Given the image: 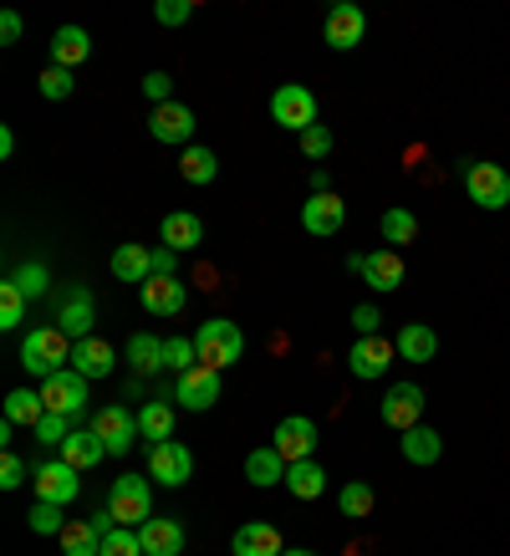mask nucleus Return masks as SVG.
<instances>
[{
  "mask_svg": "<svg viewBox=\"0 0 510 556\" xmlns=\"http://www.w3.org/2000/svg\"><path fill=\"white\" fill-rule=\"evenodd\" d=\"M11 149H16V134H11V128H0V159H11Z\"/></svg>",
  "mask_w": 510,
  "mask_h": 556,
  "instance_id": "obj_52",
  "label": "nucleus"
},
{
  "mask_svg": "<svg viewBox=\"0 0 510 556\" xmlns=\"http://www.w3.org/2000/svg\"><path fill=\"white\" fill-rule=\"evenodd\" d=\"M92 429H98V439L102 444H107V450H113V455H128V450H133L138 444V434H143V429H138V414H128V408H102L98 419H92Z\"/></svg>",
  "mask_w": 510,
  "mask_h": 556,
  "instance_id": "obj_16",
  "label": "nucleus"
},
{
  "mask_svg": "<svg viewBox=\"0 0 510 556\" xmlns=\"http://www.w3.org/2000/svg\"><path fill=\"white\" fill-rule=\"evenodd\" d=\"M62 510H67V506H51V501H36V506H31V531H36V536H62V531H67V521H62Z\"/></svg>",
  "mask_w": 510,
  "mask_h": 556,
  "instance_id": "obj_40",
  "label": "nucleus"
},
{
  "mask_svg": "<svg viewBox=\"0 0 510 556\" xmlns=\"http://www.w3.org/2000/svg\"><path fill=\"white\" fill-rule=\"evenodd\" d=\"M302 153H306V159H327V153H332V134H327L322 123L302 134Z\"/></svg>",
  "mask_w": 510,
  "mask_h": 556,
  "instance_id": "obj_49",
  "label": "nucleus"
},
{
  "mask_svg": "<svg viewBox=\"0 0 510 556\" xmlns=\"http://www.w3.org/2000/svg\"><path fill=\"white\" fill-rule=\"evenodd\" d=\"M286 490L296 501H317L327 490V470L317 459H296V465H286Z\"/></svg>",
  "mask_w": 510,
  "mask_h": 556,
  "instance_id": "obj_30",
  "label": "nucleus"
},
{
  "mask_svg": "<svg viewBox=\"0 0 510 556\" xmlns=\"http://www.w3.org/2000/svg\"><path fill=\"white\" fill-rule=\"evenodd\" d=\"M459 174H464L470 204H480V210H506L510 204V174L500 169V164H475V159H464Z\"/></svg>",
  "mask_w": 510,
  "mask_h": 556,
  "instance_id": "obj_3",
  "label": "nucleus"
},
{
  "mask_svg": "<svg viewBox=\"0 0 510 556\" xmlns=\"http://www.w3.org/2000/svg\"><path fill=\"white\" fill-rule=\"evenodd\" d=\"M184 306H189V287L179 276H153L143 287V312H153V317H179Z\"/></svg>",
  "mask_w": 510,
  "mask_h": 556,
  "instance_id": "obj_18",
  "label": "nucleus"
},
{
  "mask_svg": "<svg viewBox=\"0 0 510 556\" xmlns=\"http://www.w3.org/2000/svg\"><path fill=\"white\" fill-rule=\"evenodd\" d=\"M342 219H347V204H342V194H311V200L302 204V225H306V236H337L342 230Z\"/></svg>",
  "mask_w": 510,
  "mask_h": 556,
  "instance_id": "obj_17",
  "label": "nucleus"
},
{
  "mask_svg": "<svg viewBox=\"0 0 510 556\" xmlns=\"http://www.w3.org/2000/svg\"><path fill=\"white\" fill-rule=\"evenodd\" d=\"M138 541H143V556H179L184 552V526L169 521V516H153V521L138 526Z\"/></svg>",
  "mask_w": 510,
  "mask_h": 556,
  "instance_id": "obj_19",
  "label": "nucleus"
},
{
  "mask_svg": "<svg viewBox=\"0 0 510 556\" xmlns=\"http://www.w3.org/2000/svg\"><path fill=\"white\" fill-rule=\"evenodd\" d=\"M113 276H118V281H128V287H149V281H153V251L133 245V240H128V245H118V251H113Z\"/></svg>",
  "mask_w": 510,
  "mask_h": 556,
  "instance_id": "obj_23",
  "label": "nucleus"
},
{
  "mask_svg": "<svg viewBox=\"0 0 510 556\" xmlns=\"http://www.w3.org/2000/svg\"><path fill=\"white\" fill-rule=\"evenodd\" d=\"M281 556H317V552H302V546H286V552Z\"/></svg>",
  "mask_w": 510,
  "mask_h": 556,
  "instance_id": "obj_53",
  "label": "nucleus"
},
{
  "mask_svg": "<svg viewBox=\"0 0 510 556\" xmlns=\"http://www.w3.org/2000/svg\"><path fill=\"white\" fill-rule=\"evenodd\" d=\"M398 450H404L408 465H439L444 439H439V429H429V424H419V429H408V434H398Z\"/></svg>",
  "mask_w": 510,
  "mask_h": 556,
  "instance_id": "obj_26",
  "label": "nucleus"
},
{
  "mask_svg": "<svg viewBox=\"0 0 510 556\" xmlns=\"http://www.w3.org/2000/svg\"><path fill=\"white\" fill-rule=\"evenodd\" d=\"M62 552L67 556H102V536L92 531V521H67V531H62Z\"/></svg>",
  "mask_w": 510,
  "mask_h": 556,
  "instance_id": "obj_36",
  "label": "nucleus"
},
{
  "mask_svg": "<svg viewBox=\"0 0 510 556\" xmlns=\"http://www.w3.org/2000/svg\"><path fill=\"white\" fill-rule=\"evenodd\" d=\"M347 270H357L362 281L373 291H398L404 287V261H398V251H353L347 255Z\"/></svg>",
  "mask_w": 510,
  "mask_h": 556,
  "instance_id": "obj_10",
  "label": "nucleus"
},
{
  "mask_svg": "<svg viewBox=\"0 0 510 556\" xmlns=\"http://www.w3.org/2000/svg\"><path fill=\"white\" fill-rule=\"evenodd\" d=\"M179 174H184L189 185H209V179L220 174V159L209 149H200V143H189V149L179 153Z\"/></svg>",
  "mask_w": 510,
  "mask_h": 556,
  "instance_id": "obj_33",
  "label": "nucleus"
},
{
  "mask_svg": "<svg viewBox=\"0 0 510 556\" xmlns=\"http://www.w3.org/2000/svg\"><path fill=\"white\" fill-rule=\"evenodd\" d=\"M113 363H118V353H113V348H107L102 338L72 342V368L82 372L87 383H92V378H107V372H113Z\"/></svg>",
  "mask_w": 510,
  "mask_h": 556,
  "instance_id": "obj_21",
  "label": "nucleus"
},
{
  "mask_svg": "<svg viewBox=\"0 0 510 556\" xmlns=\"http://www.w3.org/2000/svg\"><path fill=\"white\" fill-rule=\"evenodd\" d=\"M149 134L158 138V143L189 149V143H194V108H184V102H164V108H149Z\"/></svg>",
  "mask_w": 510,
  "mask_h": 556,
  "instance_id": "obj_12",
  "label": "nucleus"
},
{
  "mask_svg": "<svg viewBox=\"0 0 510 556\" xmlns=\"http://www.w3.org/2000/svg\"><path fill=\"white\" fill-rule=\"evenodd\" d=\"M107 510H113L118 526H133V531L143 521H153L149 480H143V475H118V480H113V495H107Z\"/></svg>",
  "mask_w": 510,
  "mask_h": 556,
  "instance_id": "obj_4",
  "label": "nucleus"
},
{
  "mask_svg": "<svg viewBox=\"0 0 510 556\" xmlns=\"http://www.w3.org/2000/svg\"><path fill=\"white\" fill-rule=\"evenodd\" d=\"M31 434L41 439V444H51V450H62V444L72 439V419H67V414H47V419L36 424Z\"/></svg>",
  "mask_w": 510,
  "mask_h": 556,
  "instance_id": "obj_43",
  "label": "nucleus"
},
{
  "mask_svg": "<svg viewBox=\"0 0 510 556\" xmlns=\"http://www.w3.org/2000/svg\"><path fill=\"white\" fill-rule=\"evenodd\" d=\"M276 455L286 459V465H296V459H311L317 455V424L306 419V414H291V419L276 424Z\"/></svg>",
  "mask_w": 510,
  "mask_h": 556,
  "instance_id": "obj_14",
  "label": "nucleus"
},
{
  "mask_svg": "<svg viewBox=\"0 0 510 556\" xmlns=\"http://www.w3.org/2000/svg\"><path fill=\"white\" fill-rule=\"evenodd\" d=\"M245 480L260 490L271 485H286V459L276 455V444H266V450H251V459H245Z\"/></svg>",
  "mask_w": 510,
  "mask_h": 556,
  "instance_id": "obj_29",
  "label": "nucleus"
},
{
  "mask_svg": "<svg viewBox=\"0 0 510 556\" xmlns=\"http://www.w3.org/2000/svg\"><path fill=\"white\" fill-rule=\"evenodd\" d=\"M393 357H398V348L388 338H357L353 353H347V368H353V378L373 383V378H383L393 368Z\"/></svg>",
  "mask_w": 510,
  "mask_h": 556,
  "instance_id": "obj_15",
  "label": "nucleus"
},
{
  "mask_svg": "<svg viewBox=\"0 0 510 556\" xmlns=\"http://www.w3.org/2000/svg\"><path fill=\"white\" fill-rule=\"evenodd\" d=\"M21 480H26V459L21 455H0V490H21Z\"/></svg>",
  "mask_w": 510,
  "mask_h": 556,
  "instance_id": "obj_48",
  "label": "nucleus"
},
{
  "mask_svg": "<svg viewBox=\"0 0 510 556\" xmlns=\"http://www.w3.org/2000/svg\"><path fill=\"white\" fill-rule=\"evenodd\" d=\"M102 455H107V444L98 439V429H72V439L62 444V459L72 470H92V465H102Z\"/></svg>",
  "mask_w": 510,
  "mask_h": 556,
  "instance_id": "obj_28",
  "label": "nucleus"
},
{
  "mask_svg": "<svg viewBox=\"0 0 510 556\" xmlns=\"http://www.w3.org/2000/svg\"><path fill=\"white\" fill-rule=\"evenodd\" d=\"M21 368L47 383L51 372L72 368V338L62 332V327H31L26 342H21Z\"/></svg>",
  "mask_w": 510,
  "mask_h": 556,
  "instance_id": "obj_1",
  "label": "nucleus"
},
{
  "mask_svg": "<svg viewBox=\"0 0 510 556\" xmlns=\"http://www.w3.org/2000/svg\"><path fill=\"white\" fill-rule=\"evenodd\" d=\"M158 236H164V245H169V251H194V245L204 240V225H200V215H189V210H174V215H164Z\"/></svg>",
  "mask_w": 510,
  "mask_h": 556,
  "instance_id": "obj_27",
  "label": "nucleus"
},
{
  "mask_svg": "<svg viewBox=\"0 0 510 556\" xmlns=\"http://www.w3.org/2000/svg\"><path fill=\"white\" fill-rule=\"evenodd\" d=\"M174 92V83H169V72H149V77H143V98L153 102V108H164V102H174L169 98Z\"/></svg>",
  "mask_w": 510,
  "mask_h": 556,
  "instance_id": "obj_47",
  "label": "nucleus"
},
{
  "mask_svg": "<svg viewBox=\"0 0 510 556\" xmlns=\"http://www.w3.org/2000/svg\"><path fill=\"white\" fill-rule=\"evenodd\" d=\"M87 51H92V36H87V26H56V36H51V67H82Z\"/></svg>",
  "mask_w": 510,
  "mask_h": 556,
  "instance_id": "obj_22",
  "label": "nucleus"
},
{
  "mask_svg": "<svg viewBox=\"0 0 510 556\" xmlns=\"http://www.w3.org/2000/svg\"><path fill=\"white\" fill-rule=\"evenodd\" d=\"M174 404L189 408V414H204V408H215L220 404V372L215 368H189L179 372V383H174Z\"/></svg>",
  "mask_w": 510,
  "mask_h": 556,
  "instance_id": "obj_9",
  "label": "nucleus"
},
{
  "mask_svg": "<svg viewBox=\"0 0 510 556\" xmlns=\"http://www.w3.org/2000/svg\"><path fill=\"white\" fill-rule=\"evenodd\" d=\"M41 419H47V399H41V393H31V388L5 393V424H26V429H36Z\"/></svg>",
  "mask_w": 510,
  "mask_h": 556,
  "instance_id": "obj_31",
  "label": "nucleus"
},
{
  "mask_svg": "<svg viewBox=\"0 0 510 556\" xmlns=\"http://www.w3.org/2000/svg\"><path fill=\"white\" fill-rule=\"evenodd\" d=\"M286 546H281V531L266 521H245L235 531V556H281Z\"/></svg>",
  "mask_w": 510,
  "mask_h": 556,
  "instance_id": "obj_25",
  "label": "nucleus"
},
{
  "mask_svg": "<svg viewBox=\"0 0 510 556\" xmlns=\"http://www.w3.org/2000/svg\"><path fill=\"white\" fill-rule=\"evenodd\" d=\"M138 429H143V439H149V444H164V439H174V404H158V399H149V404L138 408Z\"/></svg>",
  "mask_w": 510,
  "mask_h": 556,
  "instance_id": "obj_32",
  "label": "nucleus"
},
{
  "mask_svg": "<svg viewBox=\"0 0 510 556\" xmlns=\"http://www.w3.org/2000/svg\"><path fill=\"white\" fill-rule=\"evenodd\" d=\"M82 470H72L67 459H47V465H36L31 470V485H36V501H51V506H72L77 501V490H82V480H77Z\"/></svg>",
  "mask_w": 510,
  "mask_h": 556,
  "instance_id": "obj_7",
  "label": "nucleus"
},
{
  "mask_svg": "<svg viewBox=\"0 0 510 556\" xmlns=\"http://www.w3.org/2000/svg\"><path fill=\"white\" fill-rule=\"evenodd\" d=\"M194 348H200V363L204 368H235L240 353H245V332H240L230 317H209L200 321V332H194Z\"/></svg>",
  "mask_w": 510,
  "mask_h": 556,
  "instance_id": "obj_2",
  "label": "nucleus"
},
{
  "mask_svg": "<svg viewBox=\"0 0 510 556\" xmlns=\"http://www.w3.org/2000/svg\"><path fill=\"white\" fill-rule=\"evenodd\" d=\"M149 475L158 480V485L179 490L194 475V455H189V444H179V439H164V444H149Z\"/></svg>",
  "mask_w": 510,
  "mask_h": 556,
  "instance_id": "obj_8",
  "label": "nucleus"
},
{
  "mask_svg": "<svg viewBox=\"0 0 510 556\" xmlns=\"http://www.w3.org/2000/svg\"><path fill=\"white\" fill-rule=\"evenodd\" d=\"M174 255H179V251H169V245H158V251H153V276H174V266H179Z\"/></svg>",
  "mask_w": 510,
  "mask_h": 556,
  "instance_id": "obj_51",
  "label": "nucleus"
},
{
  "mask_svg": "<svg viewBox=\"0 0 510 556\" xmlns=\"http://www.w3.org/2000/svg\"><path fill=\"white\" fill-rule=\"evenodd\" d=\"M164 368H174V372L200 368V348H194V338H164Z\"/></svg>",
  "mask_w": 510,
  "mask_h": 556,
  "instance_id": "obj_38",
  "label": "nucleus"
},
{
  "mask_svg": "<svg viewBox=\"0 0 510 556\" xmlns=\"http://www.w3.org/2000/svg\"><path fill=\"white\" fill-rule=\"evenodd\" d=\"M424 388L419 383H393L388 393H383V404H378V414H383V424L388 429H398V434H408V429H419L424 424Z\"/></svg>",
  "mask_w": 510,
  "mask_h": 556,
  "instance_id": "obj_6",
  "label": "nucleus"
},
{
  "mask_svg": "<svg viewBox=\"0 0 510 556\" xmlns=\"http://www.w3.org/2000/svg\"><path fill=\"white\" fill-rule=\"evenodd\" d=\"M271 118H276V128H296V134L317 128V98H311V87H302V83L276 87L271 92Z\"/></svg>",
  "mask_w": 510,
  "mask_h": 556,
  "instance_id": "obj_5",
  "label": "nucleus"
},
{
  "mask_svg": "<svg viewBox=\"0 0 510 556\" xmlns=\"http://www.w3.org/2000/svg\"><path fill=\"white\" fill-rule=\"evenodd\" d=\"M327 47L332 51H353L362 36H368V16H362V5H353V0H337L332 11H327Z\"/></svg>",
  "mask_w": 510,
  "mask_h": 556,
  "instance_id": "obj_13",
  "label": "nucleus"
},
{
  "mask_svg": "<svg viewBox=\"0 0 510 556\" xmlns=\"http://www.w3.org/2000/svg\"><path fill=\"white\" fill-rule=\"evenodd\" d=\"M398 357H408V363H429V357L439 353V332L429 327V321H408V327H398Z\"/></svg>",
  "mask_w": 510,
  "mask_h": 556,
  "instance_id": "obj_24",
  "label": "nucleus"
},
{
  "mask_svg": "<svg viewBox=\"0 0 510 556\" xmlns=\"http://www.w3.org/2000/svg\"><path fill=\"white\" fill-rule=\"evenodd\" d=\"M92 291L87 287H72L67 291V302H62V312H56V327L67 332L72 342H82V338H92Z\"/></svg>",
  "mask_w": 510,
  "mask_h": 556,
  "instance_id": "obj_20",
  "label": "nucleus"
},
{
  "mask_svg": "<svg viewBox=\"0 0 510 556\" xmlns=\"http://www.w3.org/2000/svg\"><path fill=\"white\" fill-rule=\"evenodd\" d=\"M189 16H194L189 0H158V5H153V21H158V26H184Z\"/></svg>",
  "mask_w": 510,
  "mask_h": 556,
  "instance_id": "obj_45",
  "label": "nucleus"
},
{
  "mask_svg": "<svg viewBox=\"0 0 510 556\" xmlns=\"http://www.w3.org/2000/svg\"><path fill=\"white\" fill-rule=\"evenodd\" d=\"M123 357L133 363V372H158V368H164V342L149 338V332H138V338H128Z\"/></svg>",
  "mask_w": 510,
  "mask_h": 556,
  "instance_id": "obj_34",
  "label": "nucleus"
},
{
  "mask_svg": "<svg viewBox=\"0 0 510 556\" xmlns=\"http://www.w3.org/2000/svg\"><path fill=\"white\" fill-rule=\"evenodd\" d=\"M373 485H362V480H347V485L337 490V510L347 516V521H362V516H373Z\"/></svg>",
  "mask_w": 510,
  "mask_h": 556,
  "instance_id": "obj_35",
  "label": "nucleus"
},
{
  "mask_svg": "<svg viewBox=\"0 0 510 556\" xmlns=\"http://www.w3.org/2000/svg\"><path fill=\"white\" fill-rule=\"evenodd\" d=\"M0 41H5V47H16L21 41V16L16 11H5V16H0Z\"/></svg>",
  "mask_w": 510,
  "mask_h": 556,
  "instance_id": "obj_50",
  "label": "nucleus"
},
{
  "mask_svg": "<svg viewBox=\"0 0 510 556\" xmlns=\"http://www.w3.org/2000/svg\"><path fill=\"white\" fill-rule=\"evenodd\" d=\"M21 317H26V296H21L16 281L5 276V281H0V327L11 332V327H21Z\"/></svg>",
  "mask_w": 510,
  "mask_h": 556,
  "instance_id": "obj_39",
  "label": "nucleus"
},
{
  "mask_svg": "<svg viewBox=\"0 0 510 556\" xmlns=\"http://www.w3.org/2000/svg\"><path fill=\"white\" fill-rule=\"evenodd\" d=\"M41 399H47V414H82L87 408V378L77 368H62L51 372L47 383H41Z\"/></svg>",
  "mask_w": 510,
  "mask_h": 556,
  "instance_id": "obj_11",
  "label": "nucleus"
},
{
  "mask_svg": "<svg viewBox=\"0 0 510 556\" xmlns=\"http://www.w3.org/2000/svg\"><path fill=\"white\" fill-rule=\"evenodd\" d=\"M102 556H143V541H138L133 526H113L102 536Z\"/></svg>",
  "mask_w": 510,
  "mask_h": 556,
  "instance_id": "obj_41",
  "label": "nucleus"
},
{
  "mask_svg": "<svg viewBox=\"0 0 510 556\" xmlns=\"http://www.w3.org/2000/svg\"><path fill=\"white\" fill-rule=\"evenodd\" d=\"M72 87H77V77H72L67 67H47V72H41V98L62 102V98H72Z\"/></svg>",
  "mask_w": 510,
  "mask_h": 556,
  "instance_id": "obj_44",
  "label": "nucleus"
},
{
  "mask_svg": "<svg viewBox=\"0 0 510 556\" xmlns=\"http://www.w3.org/2000/svg\"><path fill=\"white\" fill-rule=\"evenodd\" d=\"M378 230H383L388 245H413V240H419V215H413V210H388Z\"/></svg>",
  "mask_w": 510,
  "mask_h": 556,
  "instance_id": "obj_37",
  "label": "nucleus"
},
{
  "mask_svg": "<svg viewBox=\"0 0 510 556\" xmlns=\"http://www.w3.org/2000/svg\"><path fill=\"white\" fill-rule=\"evenodd\" d=\"M378 327H383V312H378L373 302L353 306V332H357V338H378Z\"/></svg>",
  "mask_w": 510,
  "mask_h": 556,
  "instance_id": "obj_46",
  "label": "nucleus"
},
{
  "mask_svg": "<svg viewBox=\"0 0 510 556\" xmlns=\"http://www.w3.org/2000/svg\"><path fill=\"white\" fill-rule=\"evenodd\" d=\"M11 281H16V291L26 302H36V296L47 291V266H41V261H26L21 270H11Z\"/></svg>",
  "mask_w": 510,
  "mask_h": 556,
  "instance_id": "obj_42",
  "label": "nucleus"
}]
</instances>
